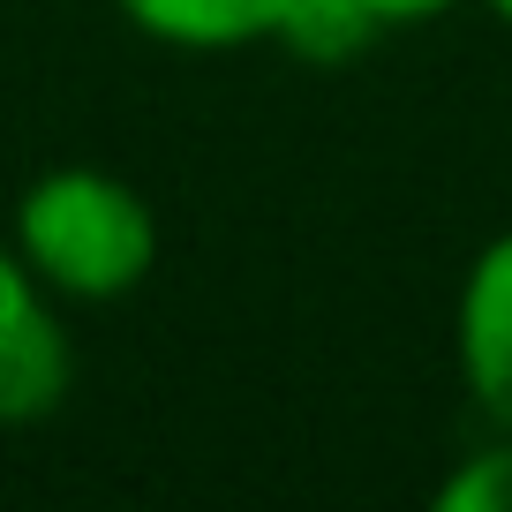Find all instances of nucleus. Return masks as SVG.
Listing matches in <instances>:
<instances>
[{
    "instance_id": "7ed1b4c3",
    "label": "nucleus",
    "mask_w": 512,
    "mask_h": 512,
    "mask_svg": "<svg viewBox=\"0 0 512 512\" xmlns=\"http://www.w3.org/2000/svg\"><path fill=\"white\" fill-rule=\"evenodd\" d=\"M452 362L482 430H512V226L467 256L452 302Z\"/></svg>"
},
{
    "instance_id": "f03ea898",
    "label": "nucleus",
    "mask_w": 512,
    "mask_h": 512,
    "mask_svg": "<svg viewBox=\"0 0 512 512\" xmlns=\"http://www.w3.org/2000/svg\"><path fill=\"white\" fill-rule=\"evenodd\" d=\"M61 309L68 302L0 234V430H31L76 392V339Z\"/></svg>"
},
{
    "instance_id": "6e6552de",
    "label": "nucleus",
    "mask_w": 512,
    "mask_h": 512,
    "mask_svg": "<svg viewBox=\"0 0 512 512\" xmlns=\"http://www.w3.org/2000/svg\"><path fill=\"white\" fill-rule=\"evenodd\" d=\"M482 8H490V16L505 23V31H512V0H482Z\"/></svg>"
},
{
    "instance_id": "423d86ee",
    "label": "nucleus",
    "mask_w": 512,
    "mask_h": 512,
    "mask_svg": "<svg viewBox=\"0 0 512 512\" xmlns=\"http://www.w3.org/2000/svg\"><path fill=\"white\" fill-rule=\"evenodd\" d=\"M437 512H512V430H490L445 467Z\"/></svg>"
},
{
    "instance_id": "0eeeda50",
    "label": "nucleus",
    "mask_w": 512,
    "mask_h": 512,
    "mask_svg": "<svg viewBox=\"0 0 512 512\" xmlns=\"http://www.w3.org/2000/svg\"><path fill=\"white\" fill-rule=\"evenodd\" d=\"M377 31H415V23H437V16H452L460 0H354Z\"/></svg>"
},
{
    "instance_id": "20e7f679",
    "label": "nucleus",
    "mask_w": 512,
    "mask_h": 512,
    "mask_svg": "<svg viewBox=\"0 0 512 512\" xmlns=\"http://www.w3.org/2000/svg\"><path fill=\"white\" fill-rule=\"evenodd\" d=\"M136 38L166 53H249L272 46L287 0H113Z\"/></svg>"
},
{
    "instance_id": "39448f33",
    "label": "nucleus",
    "mask_w": 512,
    "mask_h": 512,
    "mask_svg": "<svg viewBox=\"0 0 512 512\" xmlns=\"http://www.w3.org/2000/svg\"><path fill=\"white\" fill-rule=\"evenodd\" d=\"M377 23L354 8V0H287V16H279V38L294 61H317V68H339V61H362L377 46Z\"/></svg>"
},
{
    "instance_id": "f257e3e1",
    "label": "nucleus",
    "mask_w": 512,
    "mask_h": 512,
    "mask_svg": "<svg viewBox=\"0 0 512 512\" xmlns=\"http://www.w3.org/2000/svg\"><path fill=\"white\" fill-rule=\"evenodd\" d=\"M8 241L61 302L83 309L128 302L136 287H151L166 249L151 196L106 166H46L38 181H23Z\"/></svg>"
}]
</instances>
